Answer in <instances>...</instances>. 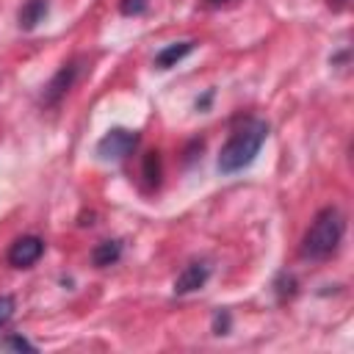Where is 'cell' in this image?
I'll return each mask as SVG.
<instances>
[{
    "mask_svg": "<svg viewBox=\"0 0 354 354\" xmlns=\"http://www.w3.org/2000/svg\"><path fill=\"white\" fill-rule=\"evenodd\" d=\"M266 138H268V124L263 119H246L241 127L232 130V136L221 147L218 171L221 174H235V171L246 169L257 158V152H260Z\"/></svg>",
    "mask_w": 354,
    "mask_h": 354,
    "instance_id": "6da1fadb",
    "label": "cell"
},
{
    "mask_svg": "<svg viewBox=\"0 0 354 354\" xmlns=\"http://www.w3.org/2000/svg\"><path fill=\"white\" fill-rule=\"evenodd\" d=\"M343 230H346L343 213H340L337 207H324V210L313 218L310 230L304 232L301 254L310 257V260H324V257H329V254L337 249V243H340V238H343Z\"/></svg>",
    "mask_w": 354,
    "mask_h": 354,
    "instance_id": "7a4b0ae2",
    "label": "cell"
},
{
    "mask_svg": "<svg viewBox=\"0 0 354 354\" xmlns=\"http://www.w3.org/2000/svg\"><path fill=\"white\" fill-rule=\"evenodd\" d=\"M136 144H138V133H136V130L113 127V130H108V133L100 138L97 155H100L102 160H122V158H127V155L136 149Z\"/></svg>",
    "mask_w": 354,
    "mask_h": 354,
    "instance_id": "3957f363",
    "label": "cell"
},
{
    "mask_svg": "<svg viewBox=\"0 0 354 354\" xmlns=\"http://www.w3.org/2000/svg\"><path fill=\"white\" fill-rule=\"evenodd\" d=\"M44 254V241L36 238V235H25V238H17L8 249V263L14 268H28L33 266L39 257Z\"/></svg>",
    "mask_w": 354,
    "mask_h": 354,
    "instance_id": "277c9868",
    "label": "cell"
},
{
    "mask_svg": "<svg viewBox=\"0 0 354 354\" xmlns=\"http://www.w3.org/2000/svg\"><path fill=\"white\" fill-rule=\"evenodd\" d=\"M77 75H80V58L64 64V66L55 72V77L47 83V88H44V102H50V105L58 102V100L72 88V83L77 80Z\"/></svg>",
    "mask_w": 354,
    "mask_h": 354,
    "instance_id": "5b68a950",
    "label": "cell"
},
{
    "mask_svg": "<svg viewBox=\"0 0 354 354\" xmlns=\"http://www.w3.org/2000/svg\"><path fill=\"white\" fill-rule=\"evenodd\" d=\"M207 277H210V266H207V263H191V266H185L183 274L174 279V293H180V296L194 293V290H199V288L207 282Z\"/></svg>",
    "mask_w": 354,
    "mask_h": 354,
    "instance_id": "8992f818",
    "label": "cell"
},
{
    "mask_svg": "<svg viewBox=\"0 0 354 354\" xmlns=\"http://www.w3.org/2000/svg\"><path fill=\"white\" fill-rule=\"evenodd\" d=\"M194 50V41H174L169 47H163L158 55H155V66L158 69H169V66H177L188 53Z\"/></svg>",
    "mask_w": 354,
    "mask_h": 354,
    "instance_id": "52a82bcc",
    "label": "cell"
},
{
    "mask_svg": "<svg viewBox=\"0 0 354 354\" xmlns=\"http://www.w3.org/2000/svg\"><path fill=\"white\" fill-rule=\"evenodd\" d=\"M47 8H50L47 0H28V3L19 8V28H22V30H33V28L47 17Z\"/></svg>",
    "mask_w": 354,
    "mask_h": 354,
    "instance_id": "ba28073f",
    "label": "cell"
},
{
    "mask_svg": "<svg viewBox=\"0 0 354 354\" xmlns=\"http://www.w3.org/2000/svg\"><path fill=\"white\" fill-rule=\"evenodd\" d=\"M119 254H122V243H119V241H102V243L94 246V252H91V263L100 266V268H105V266L116 263Z\"/></svg>",
    "mask_w": 354,
    "mask_h": 354,
    "instance_id": "9c48e42d",
    "label": "cell"
},
{
    "mask_svg": "<svg viewBox=\"0 0 354 354\" xmlns=\"http://www.w3.org/2000/svg\"><path fill=\"white\" fill-rule=\"evenodd\" d=\"M144 177H147L152 185H158V180H160V158H158V152H149V155L144 158Z\"/></svg>",
    "mask_w": 354,
    "mask_h": 354,
    "instance_id": "30bf717a",
    "label": "cell"
},
{
    "mask_svg": "<svg viewBox=\"0 0 354 354\" xmlns=\"http://www.w3.org/2000/svg\"><path fill=\"white\" fill-rule=\"evenodd\" d=\"M147 3H149V0H122V3H119V11H122L124 17H136V14H141V11L147 8Z\"/></svg>",
    "mask_w": 354,
    "mask_h": 354,
    "instance_id": "8fae6325",
    "label": "cell"
},
{
    "mask_svg": "<svg viewBox=\"0 0 354 354\" xmlns=\"http://www.w3.org/2000/svg\"><path fill=\"white\" fill-rule=\"evenodd\" d=\"M11 315H14V299L11 296H0V326L6 321H11Z\"/></svg>",
    "mask_w": 354,
    "mask_h": 354,
    "instance_id": "7c38bea8",
    "label": "cell"
},
{
    "mask_svg": "<svg viewBox=\"0 0 354 354\" xmlns=\"http://www.w3.org/2000/svg\"><path fill=\"white\" fill-rule=\"evenodd\" d=\"M3 346H6V348H17V351H36V346L28 343L25 337H8Z\"/></svg>",
    "mask_w": 354,
    "mask_h": 354,
    "instance_id": "4fadbf2b",
    "label": "cell"
},
{
    "mask_svg": "<svg viewBox=\"0 0 354 354\" xmlns=\"http://www.w3.org/2000/svg\"><path fill=\"white\" fill-rule=\"evenodd\" d=\"M227 324H230V318H227V315H221V313H218V315H216V332H218V335H221V329H227Z\"/></svg>",
    "mask_w": 354,
    "mask_h": 354,
    "instance_id": "5bb4252c",
    "label": "cell"
},
{
    "mask_svg": "<svg viewBox=\"0 0 354 354\" xmlns=\"http://www.w3.org/2000/svg\"><path fill=\"white\" fill-rule=\"evenodd\" d=\"M329 6H332L335 11H343V8L348 6V0H329Z\"/></svg>",
    "mask_w": 354,
    "mask_h": 354,
    "instance_id": "9a60e30c",
    "label": "cell"
},
{
    "mask_svg": "<svg viewBox=\"0 0 354 354\" xmlns=\"http://www.w3.org/2000/svg\"><path fill=\"white\" fill-rule=\"evenodd\" d=\"M207 6H221V3H230V0H205Z\"/></svg>",
    "mask_w": 354,
    "mask_h": 354,
    "instance_id": "2e32d148",
    "label": "cell"
}]
</instances>
